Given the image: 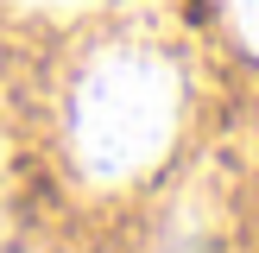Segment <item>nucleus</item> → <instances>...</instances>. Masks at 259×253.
Here are the masks:
<instances>
[{
	"mask_svg": "<svg viewBox=\"0 0 259 253\" xmlns=\"http://www.w3.org/2000/svg\"><path fill=\"white\" fill-rule=\"evenodd\" d=\"M177 114H184V76L164 51L139 38L101 45L70 89V152L82 177L126 184L152 171L177 139Z\"/></svg>",
	"mask_w": 259,
	"mask_h": 253,
	"instance_id": "1",
	"label": "nucleus"
},
{
	"mask_svg": "<svg viewBox=\"0 0 259 253\" xmlns=\"http://www.w3.org/2000/svg\"><path fill=\"white\" fill-rule=\"evenodd\" d=\"M202 240H209V228H202V215L177 202V215H171V247H164V253H202Z\"/></svg>",
	"mask_w": 259,
	"mask_h": 253,
	"instance_id": "2",
	"label": "nucleus"
},
{
	"mask_svg": "<svg viewBox=\"0 0 259 253\" xmlns=\"http://www.w3.org/2000/svg\"><path fill=\"white\" fill-rule=\"evenodd\" d=\"M228 13H234V32L259 51V0H228Z\"/></svg>",
	"mask_w": 259,
	"mask_h": 253,
	"instance_id": "3",
	"label": "nucleus"
},
{
	"mask_svg": "<svg viewBox=\"0 0 259 253\" xmlns=\"http://www.w3.org/2000/svg\"><path fill=\"white\" fill-rule=\"evenodd\" d=\"M19 7H45V13H70V7H89V0H19Z\"/></svg>",
	"mask_w": 259,
	"mask_h": 253,
	"instance_id": "4",
	"label": "nucleus"
}]
</instances>
